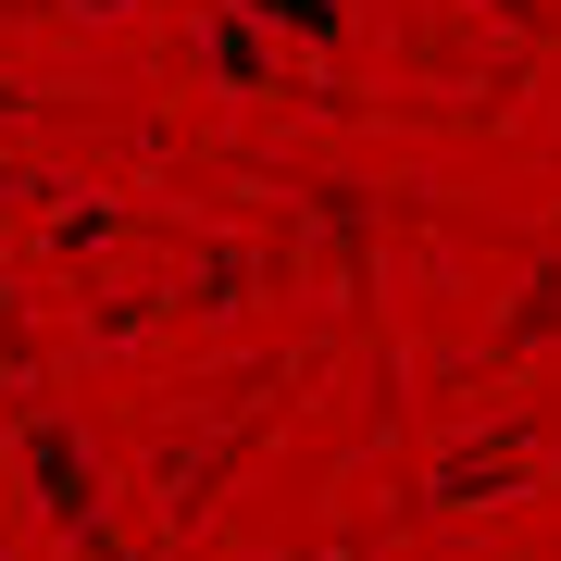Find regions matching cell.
Segmentation results:
<instances>
[{
  "instance_id": "6da1fadb",
  "label": "cell",
  "mask_w": 561,
  "mask_h": 561,
  "mask_svg": "<svg viewBox=\"0 0 561 561\" xmlns=\"http://www.w3.org/2000/svg\"><path fill=\"white\" fill-rule=\"evenodd\" d=\"M88 13H125V0H88Z\"/></svg>"
}]
</instances>
